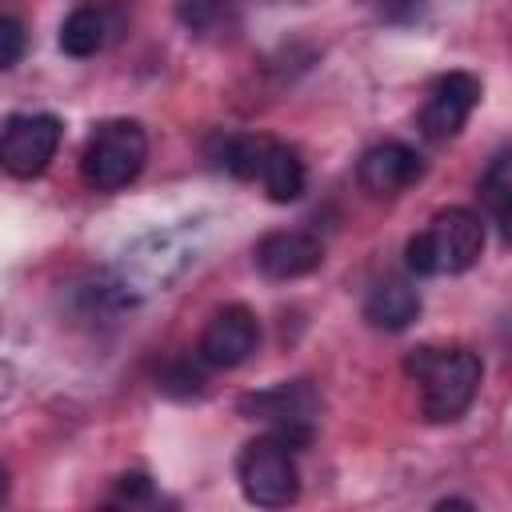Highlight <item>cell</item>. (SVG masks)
I'll return each mask as SVG.
<instances>
[{
  "instance_id": "obj_1",
  "label": "cell",
  "mask_w": 512,
  "mask_h": 512,
  "mask_svg": "<svg viewBox=\"0 0 512 512\" xmlns=\"http://www.w3.org/2000/svg\"><path fill=\"white\" fill-rule=\"evenodd\" d=\"M404 372L420 384V408L428 420L436 424H452L460 420L484 380V364L476 352L468 348H436V344H420L404 356Z\"/></svg>"
},
{
  "instance_id": "obj_2",
  "label": "cell",
  "mask_w": 512,
  "mask_h": 512,
  "mask_svg": "<svg viewBox=\"0 0 512 512\" xmlns=\"http://www.w3.org/2000/svg\"><path fill=\"white\" fill-rule=\"evenodd\" d=\"M484 252V220L472 208H444L424 232L404 248V264L416 276H456L468 272Z\"/></svg>"
},
{
  "instance_id": "obj_3",
  "label": "cell",
  "mask_w": 512,
  "mask_h": 512,
  "mask_svg": "<svg viewBox=\"0 0 512 512\" xmlns=\"http://www.w3.org/2000/svg\"><path fill=\"white\" fill-rule=\"evenodd\" d=\"M148 160V136L136 120H108L100 124L80 156V172L96 192L128 188Z\"/></svg>"
},
{
  "instance_id": "obj_4",
  "label": "cell",
  "mask_w": 512,
  "mask_h": 512,
  "mask_svg": "<svg viewBox=\"0 0 512 512\" xmlns=\"http://www.w3.org/2000/svg\"><path fill=\"white\" fill-rule=\"evenodd\" d=\"M240 412L248 420H260L276 440H284L296 452V448H308L312 436H316L320 396L308 380H284L276 388L240 396Z\"/></svg>"
},
{
  "instance_id": "obj_5",
  "label": "cell",
  "mask_w": 512,
  "mask_h": 512,
  "mask_svg": "<svg viewBox=\"0 0 512 512\" xmlns=\"http://www.w3.org/2000/svg\"><path fill=\"white\" fill-rule=\"evenodd\" d=\"M236 476H240L244 500L256 504V508H288L300 496L296 456L272 432H264V436L244 444V452L236 460Z\"/></svg>"
},
{
  "instance_id": "obj_6",
  "label": "cell",
  "mask_w": 512,
  "mask_h": 512,
  "mask_svg": "<svg viewBox=\"0 0 512 512\" xmlns=\"http://www.w3.org/2000/svg\"><path fill=\"white\" fill-rule=\"evenodd\" d=\"M64 140V124L52 112H16L0 128V168L16 180L40 176Z\"/></svg>"
},
{
  "instance_id": "obj_7",
  "label": "cell",
  "mask_w": 512,
  "mask_h": 512,
  "mask_svg": "<svg viewBox=\"0 0 512 512\" xmlns=\"http://www.w3.org/2000/svg\"><path fill=\"white\" fill-rule=\"evenodd\" d=\"M256 344H260V316L248 304H224L200 336V360L212 368H236L256 352Z\"/></svg>"
},
{
  "instance_id": "obj_8",
  "label": "cell",
  "mask_w": 512,
  "mask_h": 512,
  "mask_svg": "<svg viewBox=\"0 0 512 512\" xmlns=\"http://www.w3.org/2000/svg\"><path fill=\"white\" fill-rule=\"evenodd\" d=\"M476 104H480V80L472 72H448L428 92V104L420 112V132L428 140H452L468 124Z\"/></svg>"
},
{
  "instance_id": "obj_9",
  "label": "cell",
  "mask_w": 512,
  "mask_h": 512,
  "mask_svg": "<svg viewBox=\"0 0 512 512\" xmlns=\"http://www.w3.org/2000/svg\"><path fill=\"white\" fill-rule=\"evenodd\" d=\"M356 176H360L364 192H372V196H400L404 188H412L424 176V156L404 140H384L360 156Z\"/></svg>"
},
{
  "instance_id": "obj_10",
  "label": "cell",
  "mask_w": 512,
  "mask_h": 512,
  "mask_svg": "<svg viewBox=\"0 0 512 512\" xmlns=\"http://www.w3.org/2000/svg\"><path fill=\"white\" fill-rule=\"evenodd\" d=\"M320 264H324V244H320V236L300 232V228L268 232V236L256 244V268H260L268 280H300V276L316 272Z\"/></svg>"
},
{
  "instance_id": "obj_11",
  "label": "cell",
  "mask_w": 512,
  "mask_h": 512,
  "mask_svg": "<svg viewBox=\"0 0 512 512\" xmlns=\"http://www.w3.org/2000/svg\"><path fill=\"white\" fill-rule=\"evenodd\" d=\"M112 36H116V8H108V4H80L60 24V52L84 60V56H96Z\"/></svg>"
},
{
  "instance_id": "obj_12",
  "label": "cell",
  "mask_w": 512,
  "mask_h": 512,
  "mask_svg": "<svg viewBox=\"0 0 512 512\" xmlns=\"http://www.w3.org/2000/svg\"><path fill=\"white\" fill-rule=\"evenodd\" d=\"M416 316H420V292L400 276L380 280L364 300V320L384 332H404Z\"/></svg>"
},
{
  "instance_id": "obj_13",
  "label": "cell",
  "mask_w": 512,
  "mask_h": 512,
  "mask_svg": "<svg viewBox=\"0 0 512 512\" xmlns=\"http://www.w3.org/2000/svg\"><path fill=\"white\" fill-rule=\"evenodd\" d=\"M256 180L264 184L268 200L292 204V200H300V192H304V184H308V172H304V160H300L296 148L272 140L268 152H264V164H260V176H256Z\"/></svg>"
},
{
  "instance_id": "obj_14",
  "label": "cell",
  "mask_w": 512,
  "mask_h": 512,
  "mask_svg": "<svg viewBox=\"0 0 512 512\" xmlns=\"http://www.w3.org/2000/svg\"><path fill=\"white\" fill-rule=\"evenodd\" d=\"M480 204L492 216V224L508 236V220H512V152L508 148H500L488 160V168L480 176Z\"/></svg>"
},
{
  "instance_id": "obj_15",
  "label": "cell",
  "mask_w": 512,
  "mask_h": 512,
  "mask_svg": "<svg viewBox=\"0 0 512 512\" xmlns=\"http://www.w3.org/2000/svg\"><path fill=\"white\" fill-rule=\"evenodd\" d=\"M268 136H224L220 140V168L232 172L236 180H256L260 176V164H264V152H268Z\"/></svg>"
},
{
  "instance_id": "obj_16",
  "label": "cell",
  "mask_w": 512,
  "mask_h": 512,
  "mask_svg": "<svg viewBox=\"0 0 512 512\" xmlns=\"http://www.w3.org/2000/svg\"><path fill=\"white\" fill-rule=\"evenodd\" d=\"M176 16L192 32H212L224 20V0H176Z\"/></svg>"
},
{
  "instance_id": "obj_17",
  "label": "cell",
  "mask_w": 512,
  "mask_h": 512,
  "mask_svg": "<svg viewBox=\"0 0 512 512\" xmlns=\"http://www.w3.org/2000/svg\"><path fill=\"white\" fill-rule=\"evenodd\" d=\"M24 52H28V32H24V24H20L16 16H4V12H0V72L16 68V64L24 60Z\"/></svg>"
},
{
  "instance_id": "obj_18",
  "label": "cell",
  "mask_w": 512,
  "mask_h": 512,
  "mask_svg": "<svg viewBox=\"0 0 512 512\" xmlns=\"http://www.w3.org/2000/svg\"><path fill=\"white\" fill-rule=\"evenodd\" d=\"M160 388L172 392V396H196L204 388V376H200V368L192 360H176V364H168L160 372Z\"/></svg>"
},
{
  "instance_id": "obj_19",
  "label": "cell",
  "mask_w": 512,
  "mask_h": 512,
  "mask_svg": "<svg viewBox=\"0 0 512 512\" xmlns=\"http://www.w3.org/2000/svg\"><path fill=\"white\" fill-rule=\"evenodd\" d=\"M152 500V480L144 472H124L116 480V504H144Z\"/></svg>"
},
{
  "instance_id": "obj_20",
  "label": "cell",
  "mask_w": 512,
  "mask_h": 512,
  "mask_svg": "<svg viewBox=\"0 0 512 512\" xmlns=\"http://www.w3.org/2000/svg\"><path fill=\"white\" fill-rule=\"evenodd\" d=\"M4 500H8V468L0 464V504H4Z\"/></svg>"
},
{
  "instance_id": "obj_21",
  "label": "cell",
  "mask_w": 512,
  "mask_h": 512,
  "mask_svg": "<svg viewBox=\"0 0 512 512\" xmlns=\"http://www.w3.org/2000/svg\"><path fill=\"white\" fill-rule=\"evenodd\" d=\"M436 508H472V500H440Z\"/></svg>"
}]
</instances>
